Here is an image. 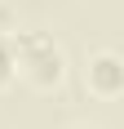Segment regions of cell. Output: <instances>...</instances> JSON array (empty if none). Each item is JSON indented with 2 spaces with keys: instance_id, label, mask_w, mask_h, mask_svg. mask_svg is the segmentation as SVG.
<instances>
[{
  "instance_id": "6da1fadb",
  "label": "cell",
  "mask_w": 124,
  "mask_h": 129,
  "mask_svg": "<svg viewBox=\"0 0 124 129\" xmlns=\"http://www.w3.org/2000/svg\"><path fill=\"white\" fill-rule=\"evenodd\" d=\"M9 45H13V67L22 71V80L31 89L49 93V89H58L67 80V53H62V45L49 31H40V27H13Z\"/></svg>"
},
{
  "instance_id": "7a4b0ae2",
  "label": "cell",
  "mask_w": 124,
  "mask_h": 129,
  "mask_svg": "<svg viewBox=\"0 0 124 129\" xmlns=\"http://www.w3.org/2000/svg\"><path fill=\"white\" fill-rule=\"evenodd\" d=\"M84 89L102 103H111L124 93V58L115 49H98L84 58Z\"/></svg>"
},
{
  "instance_id": "3957f363",
  "label": "cell",
  "mask_w": 124,
  "mask_h": 129,
  "mask_svg": "<svg viewBox=\"0 0 124 129\" xmlns=\"http://www.w3.org/2000/svg\"><path fill=\"white\" fill-rule=\"evenodd\" d=\"M13 76H18V67H13V45H9V36L0 31V89H5Z\"/></svg>"
},
{
  "instance_id": "277c9868",
  "label": "cell",
  "mask_w": 124,
  "mask_h": 129,
  "mask_svg": "<svg viewBox=\"0 0 124 129\" xmlns=\"http://www.w3.org/2000/svg\"><path fill=\"white\" fill-rule=\"evenodd\" d=\"M13 27H18V18H13V9H9V5H0V31L9 36Z\"/></svg>"
},
{
  "instance_id": "5b68a950",
  "label": "cell",
  "mask_w": 124,
  "mask_h": 129,
  "mask_svg": "<svg viewBox=\"0 0 124 129\" xmlns=\"http://www.w3.org/2000/svg\"><path fill=\"white\" fill-rule=\"evenodd\" d=\"M75 129H93V125H75Z\"/></svg>"
}]
</instances>
